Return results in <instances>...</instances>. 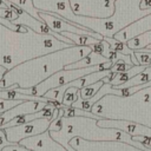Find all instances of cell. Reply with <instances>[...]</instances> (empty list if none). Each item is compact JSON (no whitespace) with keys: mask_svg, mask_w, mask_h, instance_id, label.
Listing matches in <instances>:
<instances>
[{"mask_svg":"<svg viewBox=\"0 0 151 151\" xmlns=\"http://www.w3.org/2000/svg\"><path fill=\"white\" fill-rule=\"evenodd\" d=\"M101 65V64H100ZM97 65V66H91V67H86V68H79V70H61L57 73H54L53 76L48 77L47 79L42 80L39 85H37L35 87H29V88H18L17 85L14 86H9L6 90H15L19 93L22 94H27V96H35V97H44V94L46 92H48L52 88L63 86L67 83H71L73 80L80 79L85 76H88L93 72L97 71H101V66Z\"/></svg>","mask_w":151,"mask_h":151,"instance_id":"6da1fadb","label":"cell"},{"mask_svg":"<svg viewBox=\"0 0 151 151\" xmlns=\"http://www.w3.org/2000/svg\"><path fill=\"white\" fill-rule=\"evenodd\" d=\"M39 17L41 18V21L45 22L55 33L70 32V33H76V34H81V35H91L98 40H104V35L99 33H94L90 28L83 25H78L76 22H68L66 19H61L59 15L54 13H47V12L39 11Z\"/></svg>","mask_w":151,"mask_h":151,"instance_id":"7a4b0ae2","label":"cell"},{"mask_svg":"<svg viewBox=\"0 0 151 151\" xmlns=\"http://www.w3.org/2000/svg\"><path fill=\"white\" fill-rule=\"evenodd\" d=\"M52 122H53L52 119L40 118V119H35L33 122H29L27 124H22V125L5 129V133H6V137H7L8 142H11L13 144H17V143H20L26 137L37 136L41 132H45L50 127Z\"/></svg>","mask_w":151,"mask_h":151,"instance_id":"3957f363","label":"cell"},{"mask_svg":"<svg viewBox=\"0 0 151 151\" xmlns=\"http://www.w3.org/2000/svg\"><path fill=\"white\" fill-rule=\"evenodd\" d=\"M47 105H50V104L42 103V101H24V103L19 104L15 107H13V109H11V110L0 114V129H1L2 125L7 124L12 119H14L19 116L39 112V111L44 110Z\"/></svg>","mask_w":151,"mask_h":151,"instance_id":"277c9868","label":"cell"},{"mask_svg":"<svg viewBox=\"0 0 151 151\" xmlns=\"http://www.w3.org/2000/svg\"><path fill=\"white\" fill-rule=\"evenodd\" d=\"M107 61H111L109 59H106L105 57L96 53L94 51H92L91 53H88L86 57H84L80 60H77L67 66L64 67V70H79V68H86V67H91V66H97L100 64H105Z\"/></svg>","mask_w":151,"mask_h":151,"instance_id":"5b68a950","label":"cell"},{"mask_svg":"<svg viewBox=\"0 0 151 151\" xmlns=\"http://www.w3.org/2000/svg\"><path fill=\"white\" fill-rule=\"evenodd\" d=\"M104 40L110 45V47H111L112 51H114L117 53H120V54H124V55H129L131 58V61H132V64L134 66H138L139 65V63L136 59L134 51L133 50H130L125 42L119 41V40H117L114 38H110V37H104Z\"/></svg>","mask_w":151,"mask_h":151,"instance_id":"8992f818","label":"cell"},{"mask_svg":"<svg viewBox=\"0 0 151 151\" xmlns=\"http://www.w3.org/2000/svg\"><path fill=\"white\" fill-rule=\"evenodd\" d=\"M126 45H127V47L130 50H133V51H137V50L144 48L145 46L151 45V31H147V32L140 34L137 38L127 40Z\"/></svg>","mask_w":151,"mask_h":151,"instance_id":"52a82bcc","label":"cell"},{"mask_svg":"<svg viewBox=\"0 0 151 151\" xmlns=\"http://www.w3.org/2000/svg\"><path fill=\"white\" fill-rule=\"evenodd\" d=\"M61 34H64L65 38H68L73 44L81 45V46H91V45H94L101 41L91 35H81V34H76V33H70V32H64Z\"/></svg>","mask_w":151,"mask_h":151,"instance_id":"ba28073f","label":"cell"},{"mask_svg":"<svg viewBox=\"0 0 151 151\" xmlns=\"http://www.w3.org/2000/svg\"><path fill=\"white\" fill-rule=\"evenodd\" d=\"M12 4H14L15 6H18L19 8H21L22 11H25L26 13H28L31 17H33L35 20L41 21V18L39 17V11L35 9V7L33 6L32 0H8Z\"/></svg>","mask_w":151,"mask_h":151,"instance_id":"9c48e42d","label":"cell"},{"mask_svg":"<svg viewBox=\"0 0 151 151\" xmlns=\"http://www.w3.org/2000/svg\"><path fill=\"white\" fill-rule=\"evenodd\" d=\"M111 74H112V71L110 68V70H104V71H97V72H93V73H91L88 76H85V77H83V80H84L83 87L92 85V84H96V83L103 80L104 78L110 77Z\"/></svg>","mask_w":151,"mask_h":151,"instance_id":"30bf717a","label":"cell"},{"mask_svg":"<svg viewBox=\"0 0 151 151\" xmlns=\"http://www.w3.org/2000/svg\"><path fill=\"white\" fill-rule=\"evenodd\" d=\"M103 85H104V83H103V80H100V81H98L96 84H92V85L81 87L79 90L78 94H79V97L83 100H88V99H91L92 97H94L97 94V92L103 87Z\"/></svg>","mask_w":151,"mask_h":151,"instance_id":"8fae6325","label":"cell"},{"mask_svg":"<svg viewBox=\"0 0 151 151\" xmlns=\"http://www.w3.org/2000/svg\"><path fill=\"white\" fill-rule=\"evenodd\" d=\"M64 110H65V118H74V117H90V118H93V119H97V120H100L103 119L101 117H98L96 114H92L91 112H87V111H84V110H80V109H76V107H71V106H63Z\"/></svg>","mask_w":151,"mask_h":151,"instance_id":"7c38bea8","label":"cell"},{"mask_svg":"<svg viewBox=\"0 0 151 151\" xmlns=\"http://www.w3.org/2000/svg\"><path fill=\"white\" fill-rule=\"evenodd\" d=\"M79 88L77 87H70L65 94H64V99H63V106H71L73 103H76L79 98L78 96Z\"/></svg>","mask_w":151,"mask_h":151,"instance_id":"4fadbf2b","label":"cell"},{"mask_svg":"<svg viewBox=\"0 0 151 151\" xmlns=\"http://www.w3.org/2000/svg\"><path fill=\"white\" fill-rule=\"evenodd\" d=\"M134 55L137 61L139 63V65L150 67L151 66V52H139V51H134Z\"/></svg>","mask_w":151,"mask_h":151,"instance_id":"5bb4252c","label":"cell"},{"mask_svg":"<svg viewBox=\"0 0 151 151\" xmlns=\"http://www.w3.org/2000/svg\"><path fill=\"white\" fill-rule=\"evenodd\" d=\"M131 67H132V66L127 65L125 61L118 60V61H116V63L112 65L111 71H112V73H123V72H126L127 70H130Z\"/></svg>","mask_w":151,"mask_h":151,"instance_id":"9a60e30c","label":"cell"},{"mask_svg":"<svg viewBox=\"0 0 151 151\" xmlns=\"http://www.w3.org/2000/svg\"><path fill=\"white\" fill-rule=\"evenodd\" d=\"M0 18H2V19L5 18L6 20L13 22L18 17H17V14H14L11 9H4V8H0Z\"/></svg>","mask_w":151,"mask_h":151,"instance_id":"2e32d148","label":"cell"},{"mask_svg":"<svg viewBox=\"0 0 151 151\" xmlns=\"http://www.w3.org/2000/svg\"><path fill=\"white\" fill-rule=\"evenodd\" d=\"M50 131L51 132H58V131H60L61 129H63V118H55L52 123H51V125H50Z\"/></svg>","mask_w":151,"mask_h":151,"instance_id":"e0dca14e","label":"cell"},{"mask_svg":"<svg viewBox=\"0 0 151 151\" xmlns=\"http://www.w3.org/2000/svg\"><path fill=\"white\" fill-rule=\"evenodd\" d=\"M12 145H15V144L8 142V139L6 137V133H5V130L0 129V151H2L4 147H6V146H12Z\"/></svg>","mask_w":151,"mask_h":151,"instance_id":"ac0fdd59","label":"cell"},{"mask_svg":"<svg viewBox=\"0 0 151 151\" xmlns=\"http://www.w3.org/2000/svg\"><path fill=\"white\" fill-rule=\"evenodd\" d=\"M5 73H6V68L2 67V66H0V79H2V77L5 76Z\"/></svg>","mask_w":151,"mask_h":151,"instance_id":"d6986e66","label":"cell"},{"mask_svg":"<svg viewBox=\"0 0 151 151\" xmlns=\"http://www.w3.org/2000/svg\"><path fill=\"white\" fill-rule=\"evenodd\" d=\"M64 145H65V146H66V147H67V150H68V151H76V150H74V149H73V147H70V146H68V145H67V144H64Z\"/></svg>","mask_w":151,"mask_h":151,"instance_id":"ffe728a7","label":"cell"},{"mask_svg":"<svg viewBox=\"0 0 151 151\" xmlns=\"http://www.w3.org/2000/svg\"><path fill=\"white\" fill-rule=\"evenodd\" d=\"M0 80H1V79H0Z\"/></svg>","mask_w":151,"mask_h":151,"instance_id":"44dd1931","label":"cell"}]
</instances>
